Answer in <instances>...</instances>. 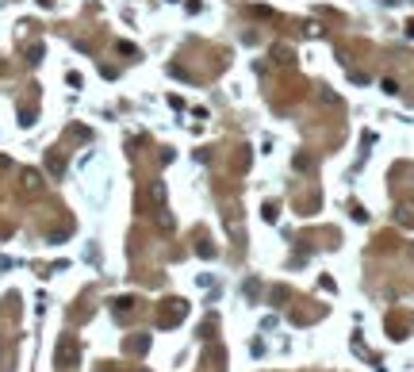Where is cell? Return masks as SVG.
<instances>
[{"mask_svg": "<svg viewBox=\"0 0 414 372\" xmlns=\"http://www.w3.org/2000/svg\"><path fill=\"white\" fill-rule=\"evenodd\" d=\"M58 361H62V364L77 361V345H73V341H62V345H58Z\"/></svg>", "mask_w": 414, "mask_h": 372, "instance_id": "6da1fadb", "label": "cell"}]
</instances>
